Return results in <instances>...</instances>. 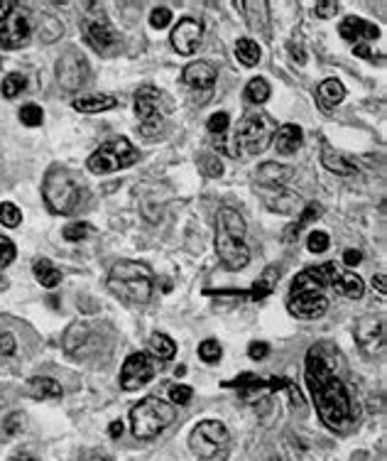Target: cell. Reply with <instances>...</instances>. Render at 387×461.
<instances>
[{
	"label": "cell",
	"mask_w": 387,
	"mask_h": 461,
	"mask_svg": "<svg viewBox=\"0 0 387 461\" xmlns=\"http://www.w3.org/2000/svg\"><path fill=\"white\" fill-rule=\"evenodd\" d=\"M216 69L209 64V61H192V64L184 69L182 74V81L192 89H199V91H209L211 86L216 84Z\"/></svg>",
	"instance_id": "ac0fdd59"
},
{
	"label": "cell",
	"mask_w": 387,
	"mask_h": 461,
	"mask_svg": "<svg viewBox=\"0 0 387 461\" xmlns=\"http://www.w3.org/2000/svg\"><path fill=\"white\" fill-rule=\"evenodd\" d=\"M355 344L365 356H375V353L385 351V319L383 316H360L355 324Z\"/></svg>",
	"instance_id": "7c38bea8"
},
{
	"label": "cell",
	"mask_w": 387,
	"mask_h": 461,
	"mask_svg": "<svg viewBox=\"0 0 387 461\" xmlns=\"http://www.w3.org/2000/svg\"><path fill=\"white\" fill-rule=\"evenodd\" d=\"M192 395H194V391H192V388H187V386L169 388V400H172L174 405H187L189 400H192Z\"/></svg>",
	"instance_id": "ee69618b"
},
{
	"label": "cell",
	"mask_w": 387,
	"mask_h": 461,
	"mask_svg": "<svg viewBox=\"0 0 387 461\" xmlns=\"http://www.w3.org/2000/svg\"><path fill=\"white\" fill-rule=\"evenodd\" d=\"M219 228L228 230V233H233V235H240V238L245 235V221H242L240 214L231 207H226L219 211Z\"/></svg>",
	"instance_id": "83f0119b"
},
{
	"label": "cell",
	"mask_w": 387,
	"mask_h": 461,
	"mask_svg": "<svg viewBox=\"0 0 387 461\" xmlns=\"http://www.w3.org/2000/svg\"><path fill=\"white\" fill-rule=\"evenodd\" d=\"M15 260V245L10 238H5V235H0V268H5V265H10Z\"/></svg>",
	"instance_id": "7bdbcfd3"
},
{
	"label": "cell",
	"mask_w": 387,
	"mask_h": 461,
	"mask_svg": "<svg viewBox=\"0 0 387 461\" xmlns=\"http://www.w3.org/2000/svg\"><path fill=\"white\" fill-rule=\"evenodd\" d=\"M299 204H302V199L285 192V189H277V199H267V207H270L272 211H280V214L302 211L304 207H299Z\"/></svg>",
	"instance_id": "f1b7e54d"
},
{
	"label": "cell",
	"mask_w": 387,
	"mask_h": 461,
	"mask_svg": "<svg viewBox=\"0 0 387 461\" xmlns=\"http://www.w3.org/2000/svg\"><path fill=\"white\" fill-rule=\"evenodd\" d=\"M27 39H30V20L23 15V10H13L0 23V44L5 49H18Z\"/></svg>",
	"instance_id": "9a60e30c"
},
{
	"label": "cell",
	"mask_w": 387,
	"mask_h": 461,
	"mask_svg": "<svg viewBox=\"0 0 387 461\" xmlns=\"http://www.w3.org/2000/svg\"><path fill=\"white\" fill-rule=\"evenodd\" d=\"M353 54H358L363 59H373V52H370L368 44H353Z\"/></svg>",
	"instance_id": "816d5d0a"
},
{
	"label": "cell",
	"mask_w": 387,
	"mask_h": 461,
	"mask_svg": "<svg viewBox=\"0 0 387 461\" xmlns=\"http://www.w3.org/2000/svg\"><path fill=\"white\" fill-rule=\"evenodd\" d=\"M140 160V152L130 145L128 137H116V140L103 142L101 147L89 157V170L94 174H108L125 170Z\"/></svg>",
	"instance_id": "52a82bcc"
},
{
	"label": "cell",
	"mask_w": 387,
	"mask_h": 461,
	"mask_svg": "<svg viewBox=\"0 0 387 461\" xmlns=\"http://www.w3.org/2000/svg\"><path fill=\"white\" fill-rule=\"evenodd\" d=\"M32 273H35V278H37V283L42 285V288H56V285L61 283V273L54 268V265L49 263L47 258H39V260H35V268H32Z\"/></svg>",
	"instance_id": "484cf974"
},
{
	"label": "cell",
	"mask_w": 387,
	"mask_h": 461,
	"mask_svg": "<svg viewBox=\"0 0 387 461\" xmlns=\"http://www.w3.org/2000/svg\"><path fill=\"white\" fill-rule=\"evenodd\" d=\"M81 30H84V39L96 49V52H113L121 44V37L113 30L111 20L103 10H86L84 20H81Z\"/></svg>",
	"instance_id": "9c48e42d"
},
{
	"label": "cell",
	"mask_w": 387,
	"mask_h": 461,
	"mask_svg": "<svg viewBox=\"0 0 387 461\" xmlns=\"http://www.w3.org/2000/svg\"><path fill=\"white\" fill-rule=\"evenodd\" d=\"M108 434H111L113 439H118L123 434V422H113L111 424V429H108Z\"/></svg>",
	"instance_id": "11a10c76"
},
{
	"label": "cell",
	"mask_w": 387,
	"mask_h": 461,
	"mask_svg": "<svg viewBox=\"0 0 387 461\" xmlns=\"http://www.w3.org/2000/svg\"><path fill=\"white\" fill-rule=\"evenodd\" d=\"M199 356L204 358L206 363H219L221 356H223V348L216 339H206L204 344L199 346Z\"/></svg>",
	"instance_id": "e575fe53"
},
{
	"label": "cell",
	"mask_w": 387,
	"mask_h": 461,
	"mask_svg": "<svg viewBox=\"0 0 387 461\" xmlns=\"http://www.w3.org/2000/svg\"><path fill=\"white\" fill-rule=\"evenodd\" d=\"M228 123H231V118L228 113H214L209 118V133L211 135H223L226 130H228Z\"/></svg>",
	"instance_id": "60d3db41"
},
{
	"label": "cell",
	"mask_w": 387,
	"mask_h": 461,
	"mask_svg": "<svg viewBox=\"0 0 387 461\" xmlns=\"http://www.w3.org/2000/svg\"><path fill=\"white\" fill-rule=\"evenodd\" d=\"M216 253L228 270H242L250 260V250H247L245 240L219 226H216Z\"/></svg>",
	"instance_id": "8fae6325"
},
{
	"label": "cell",
	"mask_w": 387,
	"mask_h": 461,
	"mask_svg": "<svg viewBox=\"0 0 387 461\" xmlns=\"http://www.w3.org/2000/svg\"><path fill=\"white\" fill-rule=\"evenodd\" d=\"M331 288L336 290L340 297H348V300H360L365 292L363 280H360L355 273H348V270H338V273L333 275Z\"/></svg>",
	"instance_id": "44dd1931"
},
{
	"label": "cell",
	"mask_w": 387,
	"mask_h": 461,
	"mask_svg": "<svg viewBox=\"0 0 387 461\" xmlns=\"http://www.w3.org/2000/svg\"><path fill=\"white\" fill-rule=\"evenodd\" d=\"M245 99L255 106L265 104V101L270 99V84H267L265 79H260V76H257V79H250L245 86Z\"/></svg>",
	"instance_id": "1f68e13d"
},
{
	"label": "cell",
	"mask_w": 387,
	"mask_h": 461,
	"mask_svg": "<svg viewBox=\"0 0 387 461\" xmlns=\"http://www.w3.org/2000/svg\"><path fill=\"white\" fill-rule=\"evenodd\" d=\"M25 91V76L23 74H8L3 79V96L5 99H15V96Z\"/></svg>",
	"instance_id": "d590c367"
},
{
	"label": "cell",
	"mask_w": 387,
	"mask_h": 461,
	"mask_svg": "<svg viewBox=\"0 0 387 461\" xmlns=\"http://www.w3.org/2000/svg\"><path fill=\"white\" fill-rule=\"evenodd\" d=\"M174 422L172 402H164L162 398H145L130 410L133 434L137 439H154Z\"/></svg>",
	"instance_id": "5b68a950"
},
{
	"label": "cell",
	"mask_w": 387,
	"mask_h": 461,
	"mask_svg": "<svg viewBox=\"0 0 387 461\" xmlns=\"http://www.w3.org/2000/svg\"><path fill=\"white\" fill-rule=\"evenodd\" d=\"M340 37L348 39L353 44H363V42H370V39H378L380 37V30L378 25L373 23H365L360 18H345L338 27Z\"/></svg>",
	"instance_id": "e0dca14e"
},
{
	"label": "cell",
	"mask_w": 387,
	"mask_h": 461,
	"mask_svg": "<svg viewBox=\"0 0 387 461\" xmlns=\"http://www.w3.org/2000/svg\"><path fill=\"white\" fill-rule=\"evenodd\" d=\"M201 35H204V27H201L199 20L194 18L179 20L172 30V47L179 54H194L196 47L201 44Z\"/></svg>",
	"instance_id": "2e32d148"
},
{
	"label": "cell",
	"mask_w": 387,
	"mask_h": 461,
	"mask_svg": "<svg viewBox=\"0 0 387 461\" xmlns=\"http://www.w3.org/2000/svg\"><path fill=\"white\" fill-rule=\"evenodd\" d=\"M280 278V270H267L265 273V278H260L257 280L255 285H252V290L247 292V297H250V300H265L267 295H270L272 290H275V280Z\"/></svg>",
	"instance_id": "d6a6232c"
},
{
	"label": "cell",
	"mask_w": 387,
	"mask_h": 461,
	"mask_svg": "<svg viewBox=\"0 0 387 461\" xmlns=\"http://www.w3.org/2000/svg\"><path fill=\"white\" fill-rule=\"evenodd\" d=\"M174 373H177V378H179V376H184V373H187V368H184V366H177V371H174Z\"/></svg>",
	"instance_id": "680465c9"
},
{
	"label": "cell",
	"mask_w": 387,
	"mask_h": 461,
	"mask_svg": "<svg viewBox=\"0 0 387 461\" xmlns=\"http://www.w3.org/2000/svg\"><path fill=\"white\" fill-rule=\"evenodd\" d=\"M340 353L331 344H317L307 353V386L317 402L319 417L328 429H345L353 419V405H350L345 383L338 376Z\"/></svg>",
	"instance_id": "6da1fadb"
},
{
	"label": "cell",
	"mask_w": 387,
	"mask_h": 461,
	"mask_svg": "<svg viewBox=\"0 0 387 461\" xmlns=\"http://www.w3.org/2000/svg\"><path fill=\"white\" fill-rule=\"evenodd\" d=\"M201 165H204V172L209 177H221L223 174V165H221V160L216 155H204L201 157Z\"/></svg>",
	"instance_id": "f6af8a7d"
},
{
	"label": "cell",
	"mask_w": 387,
	"mask_h": 461,
	"mask_svg": "<svg viewBox=\"0 0 387 461\" xmlns=\"http://www.w3.org/2000/svg\"><path fill=\"white\" fill-rule=\"evenodd\" d=\"M108 288L128 305H145L152 297V270L137 260H121L108 275Z\"/></svg>",
	"instance_id": "7a4b0ae2"
},
{
	"label": "cell",
	"mask_w": 387,
	"mask_h": 461,
	"mask_svg": "<svg viewBox=\"0 0 387 461\" xmlns=\"http://www.w3.org/2000/svg\"><path fill=\"white\" fill-rule=\"evenodd\" d=\"M116 96L111 94H84L74 99V109L79 113H101V111L116 109Z\"/></svg>",
	"instance_id": "7402d4cb"
},
{
	"label": "cell",
	"mask_w": 387,
	"mask_h": 461,
	"mask_svg": "<svg viewBox=\"0 0 387 461\" xmlns=\"http://www.w3.org/2000/svg\"><path fill=\"white\" fill-rule=\"evenodd\" d=\"M13 10H15V3H8V0H3V3H0V23H3V20L8 18Z\"/></svg>",
	"instance_id": "db71d44e"
},
{
	"label": "cell",
	"mask_w": 387,
	"mask_h": 461,
	"mask_svg": "<svg viewBox=\"0 0 387 461\" xmlns=\"http://www.w3.org/2000/svg\"><path fill=\"white\" fill-rule=\"evenodd\" d=\"M81 461H111V459H108L106 454H96L94 452V454H86V457L81 459Z\"/></svg>",
	"instance_id": "9f6ffc18"
},
{
	"label": "cell",
	"mask_w": 387,
	"mask_h": 461,
	"mask_svg": "<svg viewBox=\"0 0 387 461\" xmlns=\"http://www.w3.org/2000/svg\"><path fill=\"white\" fill-rule=\"evenodd\" d=\"M169 23H172V10L164 8V5H159V8H154L152 13H149V25H152L154 30L167 27Z\"/></svg>",
	"instance_id": "f35d334b"
},
{
	"label": "cell",
	"mask_w": 387,
	"mask_h": 461,
	"mask_svg": "<svg viewBox=\"0 0 387 461\" xmlns=\"http://www.w3.org/2000/svg\"><path fill=\"white\" fill-rule=\"evenodd\" d=\"M235 57H238V61H242L245 66H255L257 61H260V44L252 42V39H247V37L238 39V44H235Z\"/></svg>",
	"instance_id": "f546056e"
},
{
	"label": "cell",
	"mask_w": 387,
	"mask_h": 461,
	"mask_svg": "<svg viewBox=\"0 0 387 461\" xmlns=\"http://www.w3.org/2000/svg\"><path fill=\"white\" fill-rule=\"evenodd\" d=\"M272 142H275V150L280 152V155H292V152H297L299 147H302L304 133H302V128H299V125L287 123V125H282L280 130L275 133Z\"/></svg>",
	"instance_id": "d6986e66"
},
{
	"label": "cell",
	"mask_w": 387,
	"mask_h": 461,
	"mask_svg": "<svg viewBox=\"0 0 387 461\" xmlns=\"http://www.w3.org/2000/svg\"><path fill=\"white\" fill-rule=\"evenodd\" d=\"M27 393L35 398V400H59L61 386L54 381V378L35 376V378H30V383H27Z\"/></svg>",
	"instance_id": "603a6c76"
},
{
	"label": "cell",
	"mask_w": 387,
	"mask_h": 461,
	"mask_svg": "<svg viewBox=\"0 0 387 461\" xmlns=\"http://www.w3.org/2000/svg\"><path fill=\"white\" fill-rule=\"evenodd\" d=\"M307 245L312 253H324V250L331 245V238H328V233H324V230H314V233L309 235Z\"/></svg>",
	"instance_id": "ab89813d"
},
{
	"label": "cell",
	"mask_w": 387,
	"mask_h": 461,
	"mask_svg": "<svg viewBox=\"0 0 387 461\" xmlns=\"http://www.w3.org/2000/svg\"><path fill=\"white\" fill-rule=\"evenodd\" d=\"M285 391H290V395H292V402H294V407H302V405H304V398H302V393L297 391V386H294L292 381H290V386H287Z\"/></svg>",
	"instance_id": "f907efd6"
},
{
	"label": "cell",
	"mask_w": 387,
	"mask_h": 461,
	"mask_svg": "<svg viewBox=\"0 0 387 461\" xmlns=\"http://www.w3.org/2000/svg\"><path fill=\"white\" fill-rule=\"evenodd\" d=\"M20 121H23L25 125H30V128H37V125H42L44 113H42V109H39V106L27 104V106H23V109H20Z\"/></svg>",
	"instance_id": "8d00e7d4"
},
{
	"label": "cell",
	"mask_w": 387,
	"mask_h": 461,
	"mask_svg": "<svg viewBox=\"0 0 387 461\" xmlns=\"http://www.w3.org/2000/svg\"><path fill=\"white\" fill-rule=\"evenodd\" d=\"M317 216H321V207H319V204H309V207H304V211H302V216H299V221L294 223V226H290V230L285 233V240H287V243H292L294 238H299L302 228L307 226L309 221H314Z\"/></svg>",
	"instance_id": "4dcf8cb0"
},
{
	"label": "cell",
	"mask_w": 387,
	"mask_h": 461,
	"mask_svg": "<svg viewBox=\"0 0 387 461\" xmlns=\"http://www.w3.org/2000/svg\"><path fill=\"white\" fill-rule=\"evenodd\" d=\"M25 429V414L23 412H13L8 419L3 422V434L5 437H15Z\"/></svg>",
	"instance_id": "74e56055"
},
{
	"label": "cell",
	"mask_w": 387,
	"mask_h": 461,
	"mask_svg": "<svg viewBox=\"0 0 387 461\" xmlns=\"http://www.w3.org/2000/svg\"><path fill=\"white\" fill-rule=\"evenodd\" d=\"M321 162H324V167H326L328 172L340 174V177H353V174H355L353 162H350L348 157L340 155V152H336L333 147H328V145H324V150H321Z\"/></svg>",
	"instance_id": "d4e9b609"
},
{
	"label": "cell",
	"mask_w": 387,
	"mask_h": 461,
	"mask_svg": "<svg viewBox=\"0 0 387 461\" xmlns=\"http://www.w3.org/2000/svg\"><path fill=\"white\" fill-rule=\"evenodd\" d=\"M360 260H363L360 250H345V255H343V263L345 265H350V268H353V265H358Z\"/></svg>",
	"instance_id": "681fc988"
},
{
	"label": "cell",
	"mask_w": 387,
	"mask_h": 461,
	"mask_svg": "<svg viewBox=\"0 0 387 461\" xmlns=\"http://www.w3.org/2000/svg\"><path fill=\"white\" fill-rule=\"evenodd\" d=\"M314 13H317L319 18H333V15L338 13V3L336 0H319V3L314 5Z\"/></svg>",
	"instance_id": "bcb514c9"
},
{
	"label": "cell",
	"mask_w": 387,
	"mask_h": 461,
	"mask_svg": "<svg viewBox=\"0 0 387 461\" xmlns=\"http://www.w3.org/2000/svg\"><path fill=\"white\" fill-rule=\"evenodd\" d=\"M189 447H192V452L199 459L216 461L228 452L231 432L219 419H204V422H199L194 427L192 437H189Z\"/></svg>",
	"instance_id": "8992f818"
},
{
	"label": "cell",
	"mask_w": 387,
	"mask_h": 461,
	"mask_svg": "<svg viewBox=\"0 0 387 461\" xmlns=\"http://www.w3.org/2000/svg\"><path fill=\"white\" fill-rule=\"evenodd\" d=\"M44 202L49 204V209L54 214L61 216H69L76 209L81 207V199H84V184L74 177L69 170L64 167H54L49 170V174L44 177Z\"/></svg>",
	"instance_id": "3957f363"
},
{
	"label": "cell",
	"mask_w": 387,
	"mask_h": 461,
	"mask_svg": "<svg viewBox=\"0 0 387 461\" xmlns=\"http://www.w3.org/2000/svg\"><path fill=\"white\" fill-rule=\"evenodd\" d=\"M149 351H152V356L159 358V361H169V358H174V353H177V344H174L167 334L154 331V334L149 336Z\"/></svg>",
	"instance_id": "4316f807"
},
{
	"label": "cell",
	"mask_w": 387,
	"mask_h": 461,
	"mask_svg": "<svg viewBox=\"0 0 387 461\" xmlns=\"http://www.w3.org/2000/svg\"><path fill=\"white\" fill-rule=\"evenodd\" d=\"M345 99V89L338 79H326L319 86V106L324 109V113H331L333 106H338Z\"/></svg>",
	"instance_id": "cb8c5ba5"
},
{
	"label": "cell",
	"mask_w": 387,
	"mask_h": 461,
	"mask_svg": "<svg viewBox=\"0 0 387 461\" xmlns=\"http://www.w3.org/2000/svg\"><path fill=\"white\" fill-rule=\"evenodd\" d=\"M15 461H32V459H15Z\"/></svg>",
	"instance_id": "91938a15"
},
{
	"label": "cell",
	"mask_w": 387,
	"mask_h": 461,
	"mask_svg": "<svg viewBox=\"0 0 387 461\" xmlns=\"http://www.w3.org/2000/svg\"><path fill=\"white\" fill-rule=\"evenodd\" d=\"M89 79V61L81 52L69 49L56 61V81L64 91H79Z\"/></svg>",
	"instance_id": "30bf717a"
},
{
	"label": "cell",
	"mask_w": 387,
	"mask_h": 461,
	"mask_svg": "<svg viewBox=\"0 0 387 461\" xmlns=\"http://www.w3.org/2000/svg\"><path fill=\"white\" fill-rule=\"evenodd\" d=\"M154 376V363L147 353H130L125 358L121 368V388L123 391H137L142 388L145 383L152 381Z\"/></svg>",
	"instance_id": "4fadbf2b"
},
{
	"label": "cell",
	"mask_w": 387,
	"mask_h": 461,
	"mask_svg": "<svg viewBox=\"0 0 387 461\" xmlns=\"http://www.w3.org/2000/svg\"><path fill=\"white\" fill-rule=\"evenodd\" d=\"M20 221H23V214H20V209L15 207V204H10V202L0 204V223H3V226L15 228V226H20Z\"/></svg>",
	"instance_id": "836d02e7"
},
{
	"label": "cell",
	"mask_w": 387,
	"mask_h": 461,
	"mask_svg": "<svg viewBox=\"0 0 387 461\" xmlns=\"http://www.w3.org/2000/svg\"><path fill=\"white\" fill-rule=\"evenodd\" d=\"M89 233H91L89 223H71V226L64 228V233H61V235H64L66 240H84Z\"/></svg>",
	"instance_id": "b9f144b4"
},
{
	"label": "cell",
	"mask_w": 387,
	"mask_h": 461,
	"mask_svg": "<svg viewBox=\"0 0 387 461\" xmlns=\"http://www.w3.org/2000/svg\"><path fill=\"white\" fill-rule=\"evenodd\" d=\"M169 111V101L167 96L162 94L154 86H142L135 96V113L142 123V135L152 137L162 130L164 125V113Z\"/></svg>",
	"instance_id": "ba28073f"
},
{
	"label": "cell",
	"mask_w": 387,
	"mask_h": 461,
	"mask_svg": "<svg viewBox=\"0 0 387 461\" xmlns=\"http://www.w3.org/2000/svg\"><path fill=\"white\" fill-rule=\"evenodd\" d=\"M287 309L297 319H317V316L326 314L328 300L324 292H297L287 300Z\"/></svg>",
	"instance_id": "5bb4252c"
},
{
	"label": "cell",
	"mask_w": 387,
	"mask_h": 461,
	"mask_svg": "<svg viewBox=\"0 0 387 461\" xmlns=\"http://www.w3.org/2000/svg\"><path fill=\"white\" fill-rule=\"evenodd\" d=\"M15 336L13 334H0V353L3 356H13L15 353Z\"/></svg>",
	"instance_id": "c3c4849f"
},
{
	"label": "cell",
	"mask_w": 387,
	"mask_h": 461,
	"mask_svg": "<svg viewBox=\"0 0 387 461\" xmlns=\"http://www.w3.org/2000/svg\"><path fill=\"white\" fill-rule=\"evenodd\" d=\"M277 133V123L272 116H267L265 111H252L247 113L235 128L233 142L238 147V155H260L262 150H267V145L272 142Z\"/></svg>",
	"instance_id": "277c9868"
},
{
	"label": "cell",
	"mask_w": 387,
	"mask_h": 461,
	"mask_svg": "<svg viewBox=\"0 0 387 461\" xmlns=\"http://www.w3.org/2000/svg\"><path fill=\"white\" fill-rule=\"evenodd\" d=\"M292 174H294L292 167L277 165V162H265V165H260V170H257V182H260L262 187L282 189V184L292 179Z\"/></svg>",
	"instance_id": "ffe728a7"
},
{
	"label": "cell",
	"mask_w": 387,
	"mask_h": 461,
	"mask_svg": "<svg viewBox=\"0 0 387 461\" xmlns=\"http://www.w3.org/2000/svg\"><path fill=\"white\" fill-rule=\"evenodd\" d=\"M373 288L378 290L380 295H385V292H387V285H385V273H378V275H375V278H373Z\"/></svg>",
	"instance_id": "f5cc1de1"
},
{
	"label": "cell",
	"mask_w": 387,
	"mask_h": 461,
	"mask_svg": "<svg viewBox=\"0 0 387 461\" xmlns=\"http://www.w3.org/2000/svg\"><path fill=\"white\" fill-rule=\"evenodd\" d=\"M267 353H270V346L262 344V341H255V344H250V348H247V356H250L252 361H260V358H265Z\"/></svg>",
	"instance_id": "7dc6e473"
},
{
	"label": "cell",
	"mask_w": 387,
	"mask_h": 461,
	"mask_svg": "<svg viewBox=\"0 0 387 461\" xmlns=\"http://www.w3.org/2000/svg\"><path fill=\"white\" fill-rule=\"evenodd\" d=\"M292 57H294V59H297V61H299V64H304V54H302V52H299V49H297V47H292Z\"/></svg>",
	"instance_id": "6f0895ef"
}]
</instances>
